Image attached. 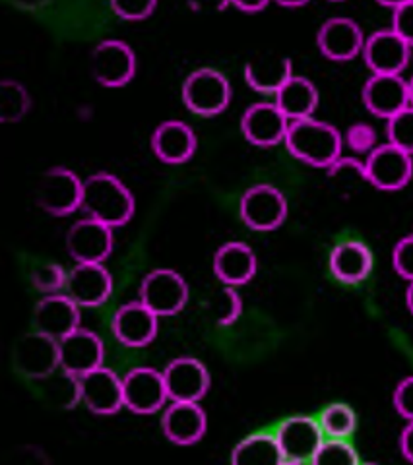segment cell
Listing matches in <instances>:
<instances>
[{
  "label": "cell",
  "mask_w": 413,
  "mask_h": 465,
  "mask_svg": "<svg viewBox=\"0 0 413 465\" xmlns=\"http://www.w3.org/2000/svg\"><path fill=\"white\" fill-rule=\"evenodd\" d=\"M284 465H311V461H293V460H286Z\"/></svg>",
  "instance_id": "obj_48"
},
{
  "label": "cell",
  "mask_w": 413,
  "mask_h": 465,
  "mask_svg": "<svg viewBox=\"0 0 413 465\" xmlns=\"http://www.w3.org/2000/svg\"><path fill=\"white\" fill-rule=\"evenodd\" d=\"M387 138H388V143L413 155V107L411 105L387 121Z\"/></svg>",
  "instance_id": "obj_35"
},
{
  "label": "cell",
  "mask_w": 413,
  "mask_h": 465,
  "mask_svg": "<svg viewBox=\"0 0 413 465\" xmlns=\"http://www.w3.org/2000/svg\"><path fill=\"white\" fill-rule=\"evenodd\" d=\"M392 29L413 49V0H400L392 12Z\"/></svg>",
  "instance_id": "obj_40"
},
{
  "label": "cell",
  "mask_w": 413,
  "mask_h": 465,
  "mask_svg": "<svg viewBox=\"0 0 413 465\" xmlns=\"http://www.w3.org/2000/svg\"><path fill=\"white\" fill-rule=\"evenodd\" d=\"M289 126V119L274 101H258L247 107L241 116V133L257 148H274L277 143H284Z\"/></svg>",
  "instance_id": "obj_12"
},
{
  "label": "cell",
  "mask_w": 413,
  "mask_h": 465,
  "mask_svg": "<svg viewBox=\"0 0 413 465\" xmlns=\"http://www.w3.org/2000/svg\"><path fill=\"white\" fill-rule=\"evenodd\" d=\"M284 145L301 163L328 171L342 157L344 136L330 123L317 121L313 116L291 123Z\"/></svg>",
  "instance_id": "obj_2"
},
{
  "label": "cell",
  "mask_w": 413,
  "mask_h": 465,
  "mask_svg": "<svg viewBox=\"0 0 413 465\" xmlns=\"http://www.w3.org/2000/svg\"><path fill=\"white\" fill-rule=\"evenodd\" d=\"M43 382H47V396L56 407L72 410V407L82 403L80 378L65 372L63 369H58L53 376H49L47 381Z\"/></svg>",
  "instance_id": "obj_32"
},
{
  "label": "cell",
  "mask_w": 413,
  "mask_h": 465,
  "mask_svg": "<svg viewBox=\"0 0 413 465\" xmlns=\"http://www.w3.org/2000/svg\"><path fill=\"white\" fill-rule=\"evenodd\" d=\"M365 34L361 25L346 16H336L324 22L317 34L318 51L334 63H348L363 53Z\"/></svg>",
  "instance_id": "obj_17"
},
{
  "label": "cell",
  "mask_w": 413,
  "mask_h": 465,
  "mask_svg": "<svg viewBox=\"0 0 413 465\" xmlns=\"http://www.w3.org/2000/svg\"><path fill=\"white\" fill-rule=\"evenodd\" d=\"M231 8L239 10L243 14H258L268 8V3L267 0H262V3H231Z\"/></svg>",
  "instance_id": "obj_44"
},
{
  "label": "cell",
  "mask_w": 413,
  "mask_h": 465,
  "mask_svg": "<svg viewBox=\"0 0 413 465\" xmlns=\"http://www.w3.org/2000/svg\"><path fill=\"white\" fill-rule=\"evenodd\" d=\"M65 293L80 309L101 307L113 293V275L103 264H76L68 272Z\"/></svg>",
  "instance_id": "obj_22"
},
{
  "label": "cell",
  "mask_w": 413,
  "mask_h": 465,
  "mask_svg": "<svg viewBox=\"0 0 413 465\" xmlns=\"http://www.w3.org/2000/svg\"><path fill=\"white\" fill-rule=\"evenodd\" d=\"M258 258L243 241H229L214 254V273L224 287H243L255 280Z\"/></svg>",
  "instance_id": "obj_24"
},
{
  "label": "cell",
  "mask_w": 413,
  "mask_h": 465,
  "mask_svg": "<svg viewBox=\"0 0 413 465\" xmlns=\"http://www.w3.org/2000/svg\"><path fill=\"white\" fill-rule=\"evenodd\" d=\"M82 322V309L66 293L43 297L34 311L35 331L56 341L76 331Z\"/></svg>",
  "instance_id": "obj_19"
},
{
  "label": "cell",
  "mask_w": 413,
  "mask_h": 465,
  "mask_svg": "<svg viewBox=\"0 0 413 465\" xmlns=\"http://www.w3.org/2000/svg\"><path fill=\"white\" fill-rule=\"evenodd\" d=\"M14 365L29 381H47L61 369V349L58 341L39 331L25 333L14 349Z\"/></svg>",
  "instance_id": "obj_10"
},
{
  "label": "cell",
  "mask_w": 413,
  "mask_h": 465,
  "mask_svg": "<svg viewBox=\"0 0 413 465\" xmlns=\"http://www.w3.org/2000/svg\"><path fill=\"white\" fill-rule=\"evenodd\" d=\"M243 314V299L235 287H224L216 301V322L221 328L233 326Z\"/></svg>",
  "instance_id": "obj_37"
},
{
  "label": "cell",
  "mask_w": 413,
  "mask_h": 465,
  "mask_svg": "<svg viewBox=\"0 0 413 465\" xmlns=\"http://www.w3.org/2000/svg\"><path fill=\"white\" fill-rule=\"evenodd\" d=\"M328 177H358L367 183V169H365V159L358 157H348L342 155L337 162L328 169Z\"/></svg>",
  "instance_id": "obj_42"
},
{
  "label": "cell",
  "mask_w": 413,
  "mask_h": 465,
  "mask_svg": "<svg viewBox=\"0 0 413 465\" xmlns=\"http://www.w3.org/2000/svg\"><path fill=\"white\" fill-rule=\"evenodd\" d=\"M231 84L216 68H196L183 82V104L198 116H217L231 104Z\"/></svg>",
  "instance_id": "obj_3"
},
{
  "label": "cell",
  "mask_w": 413,
  "mask_h": 465,
  "mask_svg": "<svg viewBox=\"0 0 413 465\" xmlns=\"http://www.w3.org/2000/svg\"><path fill=\"white\" fill-rule=\"evenodd\" d=\"M367 183L382 193L402 191L413 177V155L392 143H380L365 157Z\"/></svg>",
  "instance_id": "obj_9"
},
{
  "label": "cell",
  "mask_w": 413,
  "mask_h": 465,
  "mask_svg": "<svg viewBox=\"0 0 413 465\" xmlns=\"http://www.w3.org/2000/svg\"><path fill=\"white\" fill-rule=\"evenodd\" d=\"M400 452L406 461L413 463V423H406L400 434Z\"/></svg>",
  "instance_id": "obj_43"
},
{
  "label": "cell",
  "mask_w": 413,
  "mask_h": 465,
  "mask_svg": "<svg viewBox=\"0 0 413 465\" xmlns=\"http://www.w3.org/2000/svg\"><path fill=\"white\" fill-rule=\"evenodd\" d=\"M161 372H164L169 401L200 403L212 386L208 369L195 357H176Z\"/></svg>",
  "instance_id": "obj_13"
},
{
  "label": "cell",
  "mask_w": 413,
  "mask_h": 465,
  "mask_svg": "<svg viewBox=\"0 0 413 465\" xmlns=\"http://www.w3.org/2000/svg\"><path fill=\"white\" fill-rule=\"evenodd\" d=\"M61 349V369L72 376L82 378L103 367L106 345L96 331L78 328L58 341Z\"/></svg>",
  "instance_id": "obj_20"
},
{
  "label": "cell",
  "mask_w": 413,
  "mask_h": 465,
  "mask_svg": "<svg viewBox=\"0 0 413 465\" xmlns=\"http://www.w3.org/2000/svg\"><path fill=\"white\" fill-rule=\"evenodd\" d=\"M274 434L286 460L293 461H311L322 442L327 440L318 419L308 415L287 417L277 425Z\"/></svg>",
  "instance_id": "obj_16"
},
{
  "label": "cell",
  "mask_w": 413,
  "mask_h": 465,
  "mask_svg": "<svg viewBox=\"0 0 413 465\" xmlns=\"http://www.w3.org/2000/svg\"><path fill=\"white\" fill-rule=\"evenodd\" d=\"M136 202L130 188L111 173H96L84 181L82 212L111 229L126 225L135 215Z\"/></svg>",
  "instance_id": "obj_1"
},
{
  "label": "cell",
  "mask_w": 413,
  "mask_h": 465,
  "mask_svg": "<svg viewBox=\"0 0 413 465\" xmlns=\"http://www.w3.org/2000/svg\"><path fill=\"white\" fill-rule=\"evenodd\" d=\"M111 331L121 345L142 349L157 338L159 318L142 301H130L115 311Z\"/></svg>",
  "instance_id": "obj_15"
},
{
  "label": "cell",
  "mask_w": 413,
  "mask_h": 465,
  "mask_svg": "<svg viewBox=\"0 0 413 465\" xmlns=\"http://www.w3.org/2000/svg\"><path fill=\"white\" fill-rule=\"evenodd\" d=\"M311 465H361V460L349 440L327 439L311 460Z\"/></svg>",
  "instance_id": "obj_33"
},
{
  "label": "cell",
  "mask_w": 413,
  "mask_h": 465,
  "mask_svg": "<svg viewBox=\"0 0 413 465\" xmlns=\"http://www.w3.org/2000/svg\"><path fill=\"white\" fill-rule=\"evenodd\" d=\"M373 252L361 241H344L336 244L330 258L328 268L336 282L344 285H358L365 282L373 272Z\"/></svg>",
  "instance_id": "obj_26"
},
{
  "label": "cell",
  "mask_w": 413,
  "mask_h": 465,
  "mask_svg": "<svg viewBox=\"0 0 413 465\" xmlns=\"http://www.w3.org/2000/svg\"><path fill=\"white\" fill-rule=\"evenodd\" d=\"M363 105L378 119H392L409 107V87L402 76L371 74L361 92Z\"/></svg>",
  "instance_id": "obj_23"
},
{
  "label": "cell",
  "mask_w": 413,
  "mask_h": 465,
  "mask_svg": "<svg viewBox=\"0 0 413 465\" xmlns=\"http://www.w3.org/2000/svg\"><path fill=\"white\" fill-rule=\"evenodd\" d=\"M392 268L408 283L413 282V235H408L394 244Z\"/></svg>",
  "instance_id": "obj_39"
},
{
  "label": "cell",
  "mask_w": 413,
  "mask_h": 465,
  "mask_svg": "<svg viewBox=\"0 0 413 465\" xmlns=\"http://www.w3.org/2000/svg\"><path fill=\"white\" fill-rule=\"evenodd\" d=\"M361 465H378V463H361Z\"/></svg>",
  "instance_id": "obj_49"
},
{
  "label": "cell",
  "mask_w": 413,
  "mask_h": 465,
  "mask_svg": "<svg viewBox=\"0 0 413 465\" xmlns=\"http://www.w3.org/2000/svg\"><path fill=\"white\" fill-rule=\"evenodd\" d=\"M408 87H409V105L413 107V76L408 80Z\"/></svg>",
  "instance_id": "obj_47"
},
{
  "label": "cell",
  "mask_w": 413,
  "mask_h": 465,
  "mask_svg": "<svg viewBox=\"0 0 413 465\" xmlns=\"http://www.w3.org/2000/svg\"><path fill=\"white\" fill-rule=\"evenodd\" d=\"M90 72L103 87H123L136 76V54L121 39H103L92 51Z\"/></svg>",
  "instance_id": "obj_7"
},
{
  "label": "cell",
  "mask_w": 413,
  "mask_h": 465,
  "mask_svg": "<svg viewBox=\"0 0 413 465\" xmlns=\"http://www.w3.org/2000/svg\"><path fill=\"white\" fill-rule=\"evenodd\" d=\"M84 181L66 167H53L41 174L35 188L37 206L55 217L82 210Z\"/></svg>",
  "instance_id": "obj_4"
},
{
  "label": "cell",
  "mask_w": 413,
  "mask_h": 465,
  "mask_svg": "<svg viewBox=\"0 0 413 465\" xmlns=\"http://www.w3.org/2000/svg\"><path fill=\"white\" fill-rule=\"evenodd\" d=\"M392 403L396 413L406 419V423H413V376H406L396 384Z\"/></svg>",
  "instance_id": "obj_41"
},
{
  "label": "cell",
  "mask_w": 413,
  "mask_h": 465,
  "mask_svg": "<svg viewBox=\"0 0 413 465\" xmlns=\"http://www.w3.org/2000/svg\"><path fill=\"white\" fill-rule=\"evenodd\" d=\"M68 272L58 264H43L32 272V285L43 297L58 295L66 291Z\"/></svg>",
  "instance_id": "obj_34"
},
{
  "label": "cell",
  "mask_w": 413,
  "mask_h": 465,
  "mask_svg": "<svg viewBox=\"0 0 413 465\" xmlns=\"http://www.w3.org/2000/svg\"><path fill=\"white\" fill-rule=\"evenodd\" d=\"M361 56L371 74L402 76V72L409 64L411 47L392 27L378 29L367 37Z\"/></svg>",
  "instance_id": "obj_11"
},
{
  "label": "cell",
  "mask_w": 413,
  "mask_h": 465,
  "mask_svg": "<svg viewBox=\"0 0 413 465\" xmlns=\"http://www.w3.org/2000/svg\"><path fill=\"white\" fill-rule=\"evenodd\" d=\"M32 107L25 87L16 80L0 82V123H20Z\"/></svg>",
  "instance_id": "obj_31"
},
{
  "label": "cell",
  "mask_w": 413,
  "mask_h": 465,
  "mask_svg": "<svg viewBox=\"0 0 413 465\" xmlns=\"http://www.w3.org/2000/svg\"><path fill=\"white\" fill-rule=\"evenodd\" d=\"M243 74L250 90L264 95H276L295 76L289 58L276 54L247 63Z\"/></svg>",
  "instance_id": "obj_27"
},
{
  "label": "cell",
  "mask_w": 413,
  "mask_h": 465,
  "mask_svg": "<svg viewBox=\"0 0 413 465\" xmlns=\"http://www.w3.org/2000/svg\"><path fill=\"white\" fill-rule=\"evenodd\" d=\"M109 6L115 16L125 22H144L157 10L156 0H113Z\"/></svg>",
  "instance_id": "obj_38"
},
{
  "label": "cell",
  "mask_w": 413,
  "mask_h": 465,
  "mask_svg": "<svg viewBox=\"0 0 413 465\" xmlns=\"http://www.w3.org/2000/svg\"><path fill=\"white\" fill-rule=\"evenodd\" d=\"M327 439L349 440L358 429V413L348 403H330L317 417Z\"/></svg>",
  "instance_id": "obj_30"
},
{
  "label": "cell",
  "mask_w": 413,
  "mask_h": 465,
  "mask_svg": "<svg viewBox=\"0 0 413 465\" xmlns=\"http://www.w3.org/2000/svg\"><path fill=\"white\" fill-rule=\"evenodd\" d=\"M113 229L84 217L66 232V251L76 264H103L113 252Z\"/></svg>",
  "instance_id": "obj_14"
},
{
  "label": "cell",
  "mask_w": 413,
  "mask_h": 465,
  "mask_svg": "<svg viewBox=\"0 0 413 465\" xmlns=\"http://www.w3.org/2000/svg\"><path fill=\"white\" fill-rule=\"evenodd\" d=\"M125 407L136 415H154L171 403L164 372L154 367H135L123 376Z\"/></svg>",
  "instance_id": "obj_8"
},
{
  "label": "cell",
  "mask_w": 413,
  "mask_h": 465,
  "mask_svg": "<svg viewBox=\"0 0 413 465\" xmlns=\"http://www.w3.org/2000/svg\"><path fill=\"white\" fill-rule=\"evenodd\" d=\"M277 6H282V8H303V6H307V3H305V0H299V3H277Z\"/></svg>",
  "instance_id": "obj_46"
},
{
  "label": "cell",
  "mask_w": 413,
  "mask_h": 465,
  "mask_svg": "<svg viewBox=\"0 0 413 465\" xmlns=\"http://www.w3.org/2000/svg\"><path fill=\"white\" fill-rule=\"evenodd\" d=\"M82 403L96 415L109 417L125 407L123 378L115 371L101 367L80 378Z\"/></svg>",
  "instance_id": "obj_18"
},
{
  "label": "cell",
  "mask_w": 413,
  "mask_h": 465,
  "mask_svg": "<svg viewBox=\"0 0 413 465\" xmlns=\"http://www.w3.org/2000/svg\"><path fill=\"white\" fill-rule=\"evenodd\" d=\"M286 456L274 432H257L243 439L231 452V465H284Z\"/></svg>",
  "instance_id": "obj_29"
},
{
  "label": "cell",
  "mask_w": 413,
  "mask_h": 465,
  "mask_svg": "<svg viewBox=\"0 0 413 465\" xmlns=\"http://www.w3.org/2000/svg\"><path fill=\"white\" fill-rule=\"evenodd\" d=\"M287 200L279 188L272 184H255L239 200V215L243 223L258 232L282 227L287 220Z\"/></svg>",
  "instance_id": "obj_6"
},
{
  "label": "cell",
  "mask_w": 413,
  "mask_h": 465,
  "mask_svg": "<svg viewBox=\"0 0 413 465\" xmlns=\"http://www.w3.org/2000/svg\"><path fill=\"white\" fill-rule=\"evenodd\" d=\"M198 148L195 130L185 121H164L152 134L154 155L167 165H183L193 159Z\"/></svg>",
  "instance_id": "obj_25"
},
{
  "label": "cell",
  "mask_w": 413,
  "mask_h": 465,
  "mask_svg": "<svg viewBox=\"0 0 413 465\" xmlns=\"http://www.w3.org/2000/svg\"><path fill=\"white\" fill-rule=\"evenodd\" d=\"M208 430V415L200 403L171 401L161 415V432L176 446H193Z\"/></svg>",
  "instance_id": "obj_21"
},
{
  "label": "cell",
  "mask_w": 413,
  "mask_h": 465,
  "mask_svg": "<svg viewBox=\"0 0 413 465\" xmlns=\"http://www.w3.org/2000/svg\"><path fill=\"white\" fill-rule=\"evenodd\" d=\"M188 283L179 272L169 268H157L140 283L138 301H142L157 318L179 314L188 302Z\"/></svg>",
  "instance_id": "obj_5"
},
{
  "label": "cell",
  "mask_w": 413,
  "mask_h": 465,
  "mask_svg": "<svg viewBox=\"0 0 413 465\" xmlns=\"http://www.w3.org/2000/svg\"><path fill=\"white\" fill-rule=\"evenodd\" d=\"M406 307H408L409 314L413 316V282L408 283V289H406Z\"/></svg>",
  "instance_id": "obj_45"
},
{
  "label": "cell",
  "mask_w": 413,
  "mask_h": 465,
  "mask_svg": "<svg viewBox=\"0 0 413 465\" xmlns=\"http://www.w3.org/2000/svg\"><path fill=\"white\" fill-rule=\"evenodd\" d=\"M318 101L320 95L317 85L305 76H293L282 90L274 95V104L287 116L289 123L313 119L318 107Z\"/></svg>",
  "instance_id": "obj_28"
},
{
  "label": "cell",
  "mask_w": 413,
  "mask_h": 465,
  "mask_svg": "<svg viewBox=\"0 0 413 465\" xmlns=\"http://www.w3.org/2000/svg\"><path fill=\"white\" fill-rule=\"evenodd\" d=\"M344 145L356 153V155H368L378 148V134L377 130L367 123L351 124L344 134Z\"/></svg>",
  "instance_id": "obj_36"
}]
</instances>
